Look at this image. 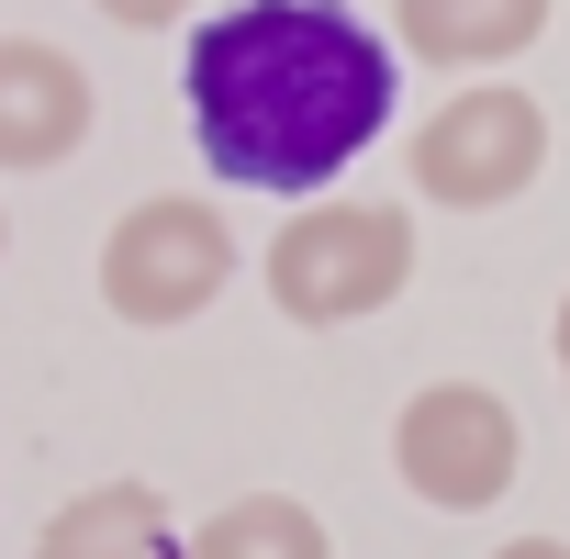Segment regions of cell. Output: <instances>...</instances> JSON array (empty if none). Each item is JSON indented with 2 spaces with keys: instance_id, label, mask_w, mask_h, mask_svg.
<instances>
[{
  "instance_id": "obj_10",
  "label": "cell",
  "mask_w": 570,
  "mask_h": 559,
  "mask_svg": "<svg viewBox=\"0 0 570 559\" xmlns=\"http://www.w3.org/2000/svg\"><path fill=\"white\" fill-rule=\"evenodd\" d=\"M101 23H124V35H168V23H190V0H90Z\"/></svg>"
},
{
  "instance_id": "obj_7",
  "label": "cell",
  "mask_w": 570,
  "mask_h": 559,
  "mask_svg": "<svg viewBox=\"0 0 570 559\" xmlns=\"http://www.w3.org/2000/svg\"><path fill=\"white\" fill-rule=\"evenodd\" d=\"M548 35V0H392V46L414 68H503Z\"/></svg>"
},
{
  "instance_id": "obj_13",
  "label": "cell",
  "mask_w": 570,
  "mask_h": 559,
  "mask_svg": "<svg viewBox=\"0 0 570 559\" xmlns=\"http://www.w3.org/2000/svg\"><path fill=\"white\" fill-rule=\"evenodd\" d=\"M0 246H12V224H0Z\"/></svg>"
},
{
  "instance_id": "obj_1",
  "label": "cell",
  "mask_w": 570,
  "mask_h": 559,
  "mask_svg": "<svg viewBox=\"0 0 570 559\" xmlns=\"http://www.w3.org/2000/svg\"><path fill=\"white\" fill-rule=\"evenodd\" d=\"M190 135L235 190H325L392 124V46L347 0H235L190 35Z\"/></svg>"
},
{
  "instance_id": "obj_2",
  "label": "cell",
  "mask_w": 570,
  "mask_h": 559,
  "mask_svg": "<svg viewBox=\"0 0 570 559\" xmlns=\"http://www.w3.org/2000/svg\"><path fill=\"white\" fill-rule=\"evenodd\" d=\"M268 303L292 325H358L381 303H403L414 280V213L403 202H303L268 235Z\"/></svg>"
},
{
  "instance_id": "obj_8",
  "label": "cell",
  "mask_w": 570,
  "mask_h": 559,
  "mask_svg": "<svg viewBox=\"0 0 570 559\" xmlns=\"http://www.w3.org/2000/svg\"><path fill=\"white\" fill-rule=\"evenodd\" d=\"M35 559H179V537H168L157 481H101L35 526Z\"/></svg>"
},
{
  "instance_id": "obj_3",
  "label": "cell",
  "mask_w": 570,
  "mask_h": 559,
  "mask_svg": "<svg viewBox=\"0 0 570 559\" xmlns=\"http://www.w3.org/2000/svg\"><path fill=\"white\" fill-rule=\"evenodd\" d=\"M224 280H235V224L190 190H157L101 235V303L124 325H190L202 303H224Z\"/></svg>"
},
{
  "instance_id": "obj_12",
  "label": "cell",
  "mask_w": 570,
  "mask_h": 559,
  "mask_svg": "<svg viewBox=\"0 0 570 559\" xmlns=\"http://www.w3.org/2000/svg\"><path fill=\"white\" fill-rule=\"evenodd\" d=\"M548 359H559V381H570V292H559V325H548Z\"/></svg>"
},
{
  "instance_id": "obj_9",
  "label": "cell",
  "mask_w": 570,
  "mask_h": 559,
  "mask_svg": "<svg viewBox=\"0 0 570 559\" xmlns=\"http://www.w3.org/2000/svg\"><path fill=\"white\" fill-rule=\"evenodd\" d=\"M179 559H336V537H325V514L292 503V492H246V503H224Z\"/></svg>"
},
{
  "instance_id": "obj_6",
  "label": "cell",
  "mask_w": 570,
  "mask_h": 559,
  "mask_svg": "<svg viewBox=\"0 0 570 559\" xmlns=\"http://www.w3.org/2000/svg\"><path fill=\"white\" fill-rule=\"evenodd\" d=\"M90 68L46 35H0V168H68L90 146Z\"/></svg>"
},
{
  "instance_id": "obj_5",
  "label": "cell",
  "mask_w": 570,
  "mask_h": 559,
  "mask_svg": "<svg viewBox=\"0 0 570 559\" xmlns=\"http://www.w3.org/2000/svg\"><path fill=\"white\" fill-rule=\"evenodd\" d=\"M514 459H525L514 403L481 392V381H425V392L392 414V470H403V492L436 503V514H492V503L514 492Z\"/></svg>"
},
{
  "instance_id": "obj_4",
  "label": "cell",
  "mask_w": 570,
  "mask_h": 559,
  "mask_svg": "<svg viewBox=\"0 0 570 559\" xmlns=\"http://www.w3.org/2000/svg\"><path fill=\"white\" fill-rule=\"evenodd\" d=\"M414 190L425 202H448V213H503L514 190H537V168H548V112H537V90H514V79H470L459 101H436L425 124H414Z\"/></svg>"
},
{
  "instance_id": "obj_11",
  "label": "cell",
  "mask_w": 570,
  "mask_h": 559,
  "mask_svg": "<svg viewBox=\"0 0 570 559\" xmlns=\"http://www.w3.org/2000/svg\"><path fill=\"white\" fill-rule=\"evenodd\" d=\"M492 559H570V548H559V537H503Z\"/></svg>"
}]
</instances>
